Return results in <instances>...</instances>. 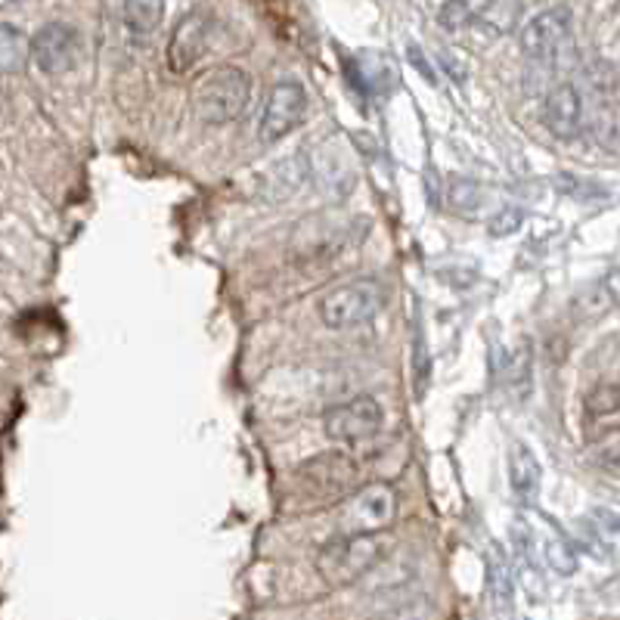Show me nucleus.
Wrapping results in <instances>:
<instances>
[{"instance_id":"obj_12","label":"nucleus","mask_w":620,"mask_h":620,"mask_svg":"<svg viewBox=\"0 0 620 620\" xmlns=\"http://www.w3.org/2000/svg\"><path fill=\"white\" fill-rule=\"evenodd\" d=\"M28 66V37L16 25L0 22V74H19Z\"/></svg>"},{"instance_id":"obj_9","label":"nucleus","mask_w":620,"mask_h":620,"mask_svg":"<svg viewBox=\"0 0 620 620\" xmlns=\"http://www.w3.org/2000/svg\"><path fill=\"white\" fill-rule=\"evenodd\" d=\"M208 16L202 10H193L181 19V25L174 28L171 44H168V69L174 74L190 72L199 56L205 54V44H208Z\"/></svg>"},{"instance_id":"obj_17","label":"nucleus","mask_w":620,"mask_h":620,"mask_svg":"<svg viewBox=\"0 0 620 620\" xmlns=\"http://www.w3.org/2000/svg\"><path fill=\"white\" fill-rule=\"evenodd\" d=\"M491 589H493V605H496V615L509 618L512 615V581H509V567H506V559H493L491 565Z\"/></svg>"},{"instance_id":"obj_5","label":"nucleus","mask_w":620,"mask_h":620,"mask_svg":"<svg viewBox=\"0 0 620 620\" xmlns=\"http://www.w3.org/2000/svg\"><path fill=\"white\" fill-rule=\"evenodd\" d=\"M394 503H398V496H394V491L388 484H382V481L366 484L364 491H357L351 500L342 503V509H338V530L345 537L379 533V530L391 525Z\"/></svg>"},{"instance_id":"obj_13","label":"nucleus","mask_w":620,"mask_h":620,"mask_svg":"<svg viewBox=\"0 0 620 620\" xmlns=\"http://www.w3.org/2000/svg\"><path fill=\"white\" fill-rule=\"evenodd\" d=\"M164 19V0H125V25L134 37H149Z\"/></svg>"},{"instance_id":"obj_2","label":"nucleus","mask_w":620,"mask_h":620,"mask_svg":"<svg viewBox=\"0 0 620 620\" xmlns=\"http://www.w3.org/2000/svg\"><path fill=\"white\" fill-rule=\"evenodd\" d=\"M384 540L379 533H360V537H335L317 555V574L332 586L357 584L372 567L382 562Z\"/></svg>"},{"instance_id":"obj_7","label":"nucleus","mask_w":620,"mask_h":620,"mask_svg":"<svg viewBox=\"0 0 620 620\" xmlns=\"http://www.w3.org/2000/svg\"><path fill=\"white\" fill-rule=\"evenodd\" d=\"M571 25H574V19H571L567 7H552V10L537 13L521 28V50L533 62H552L571 41Z\"/></svg>"},{"instance_id":"obj_6","label":"nucleus","mask_w":620,"mask_h":620,"mask_svg":"<svg viewBox=\"0 0 620 620\" xmlns=\"http://www.w3.org/2000/svg\"><path fill=\"white\" fill-rule=\"evenodd\" d=\"M305 112H308V93H305V88L298 81H292V78L276 81L271 93H267L264 115H261V140L264 143L283 140L286 134H292L305 122Z\"/></svg>"},{"instance_id":"obj_21","label":"nucleus","mask_w":620,"mask_h":620,"mask_svg":"<svg viewBox=\"0 0 620 620\" xmlns=\"http://www.w3.org/2000/svg\"><path fill=\"white\" fill-rule=\"evenodd\" d=\"M518 223H521V211L518 208H503L500 215H496V220L491 223L493 237H509V233H515L518 230Z\"/></svg>"},{"instance_id":"obj_18","label":"nucleus","mask_w":620,"mask_h":620,"mask_svg":"<svg viewBox=\"0 0 620 620\" xmlns=\"http://www.w3.org/2000/svg\"><path fill=\"white\" fill-rule=\"evenodd\" d=\"M530 364H533V357H530V342H525V345L512 354L509 366H506V382L515 388V394H518V398H521V394H528Z\"/></svg>"},{"instance_id":"obj_19","label":"nucleus","mask_w":620,"mask_h":620,"mask_svg":"<svg viewBox=\"0 0 620 620\" xmlns=\"http://www.w3.org/2000/svg\"><path fill=\"white\" fill-rule=\"evenodd\" d=\"M450 202L457 205V208H478V202H481V190L474 186L472 181H457L453 183V190H450Z\"/></svg>"},{"instance_id":"obj_16","label":"nucleus","mask_w":620,"mask_h":620,"mask_svg":"<svg viewBox=\"0 0 620 620\" xmlns=\"http://www.w3.org/2000/svg\"><path fill=\"white\" fill-rule=\"evenodd\" d=\"M301 181H305V159L292 156V159H286V162L274 168V181H267V186H271L267 196L271 199H283V196L295 193L301 186Z\"/></svg>"},{"instance_id":"obj_8","label":"nucleus","mask_w":620,"mask_h":620,"mask_svg":"<svg viewBox=\"0 0 620 620\" xmlns=\"http://www.w3.org/2000/svg\"><path fill=\"white\" fill-rule=\"evenodd\" d=\"M28 56L44 74H66L81 56V35L66 22H50L28 41Z\"/></svg>"},{"instance_id":"obj_11","label":"nucleus","mask_w":620,"mask_h":620,"mask_svg":"<svg viewBox=\"0 0 620 620\" xmlns=\"http://www.w3.org/2000/svg\"><path fill=\"white\" fill-rule=\"evenodd\" d=\"M509 484L512 493L521 500V503H530L537 491H540V462L530 453L525 444H512L509 450Z\"/></svg>"},{"instance_id":"obj_3","label":"nucleus","mask_w":620,"mask_h":620,"mask_svg":"<svg viewBox=\"0 0 620 620\" xmlns=\"http://www.w3.org/2000/svg\"><path fill=\"white\" fill-rule=\"evenodd\" d=\"M384 308V289L376 279H351L320 298V320L329 329H357L376 320Z\"/></svg>"},{"instance_id":"obj_1","label":"nucleus","mask_w":620,"mask_h":620,"mask_svg":"<svg viewBox=\"0 0 620 620\" xmlns=\"http://www.w3.org/2000/svg\"><path fill=\"white\" fill-rule=\"evenodd\" d=\"M252 78L237 66H218L193 84V110L202 125H230L249 106Z\"/></svg>"},{"instance_id":"obj_20","label":"nucleus","mask_w":620,"mask_h":620,"mask_svg":"<svg viewBox=\"0 0 620 620\" xmlns=\"http://www.w3.org/2000/svg\"><path fill=\"white\" fill-rule=\"evenodd\" d=\"M547 559H549V565L555 567V571H562V574H571V571L577 567L574 555L567 552V547L562 543V540H552V543H549Z\"/></svg>"},{"instance_id":"obj_15","label":"nucleus","mask_w":620,"mask_h":620,"mask_svg":"<svg viewBox=\"0 0 620 620\" xmlns=\"http://www.w3.org/2000/svg\"><path fill=\"white\" fill-rule=\"evenodd\" d=\"M618 410H620V388L615 382H602L599 388L589 391L586 398V420L589 422H618Z\"/></svg>"},{"instance_id":"obj_10","label":"nucleus","mask_w":620,"mask_h":620,"mask_svg":"<svg viewBox=\"0 0 620 620\" xmlns=\"http://www.w3.org/2000/svg\"><path fill=\"white\" fill-rule=\"evenodd\" d=\"M543 125L559 140H574L584 128V96L574 84L552 88L543 103Z\"/></svg>"},{"instance_id":"obj_4","label":"nucleus","mask_w":620,"mask_h":620,"mask_svg":"<svg viewBox=\"0 0 620 620\" xmlns=\"http://www.w3.org/2000/svg\"><path fill=\"white\" fill-rule=\"evenodd\" d=\"M384 425V410L382 403L369 394L360 398H351L345 403H335L323 413V432L329 440L335 444H364V440L376 438Z\"/></svg>"},{"instance_id":"obj_14","label":"nucleus","mask_w":620,"mask_h":620,"mask_svg":"<svg viewBox=\"0 0 620 620\" xmlns=\"http://www.w3.org/2000/svg\"><path fill=\"white\" fill-rule=\"evenodd\" d=\"M493 7V0H444L438 22L447 32H459L466 25H472L474 19H481Z\"/></svg>"}]
</instances>
